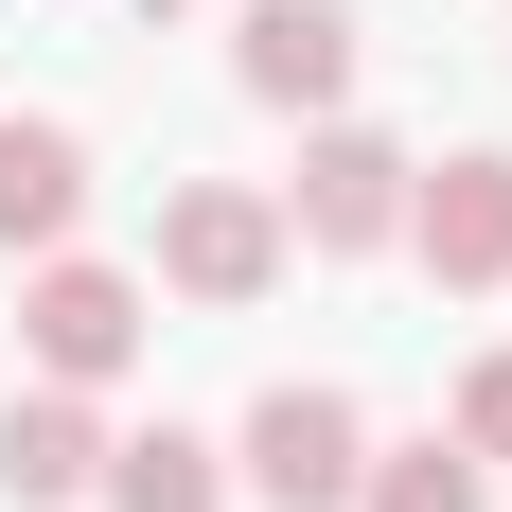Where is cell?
Here are the masks:
<instances>
[{
    "label": "cell",
    "mask_w": 512,
    "mask_h": 512,
    "mask_svg": "<svg viewBox=\"0 0 512 512\" xmlns=\"http://www.w3.org/2000/svg\"><path fill=\"white\" fill-rule=\"evenodd\" d=\"M354 477H371L354 389H265L248 442H230V495H265V512H354Z\"/></svg>",
    "instance_id": "obj_2"
},
{
    "label": "cell",
    "mask_w": 512,
    "mask_h": 512,
    "mask_svg": "<svg viewBox=\"0 0 512 512\" xmlns=\"http://www.w3.org/2000/svg\"><path fill=\"white\" fill-rule=\"evenodd\" d=\"M354 512H495V495H477V460H460V442H371Z\"/></svg>",
    "instance_id": "obj_10"
},
{
    "label": "cell",
    "mask_w": 512,
    "mask_h": 512,
    "mask_svg": "<svg viewBox=\"0 0 512 512\" xmlns=\"http://www.w3.org/2000/svg\"><path fill=\"white\" fill-rule=\"evenodd\" d=\"M89 477H106L89 389H18V407H0V495H18V512H71Z\"/></svg>",
    "instance_id": "obj_7"
},
{
    "label": "cell",
    "mask_w": 512,
    "mask_h": 512,
    "mask_svg": "<svg viewBox=\"0 0 512 512\" xmlns=\"http://www.w3.org/2000/svg\"><path fill=\"white\" fill-rule=\"evenodd\" d=\"M106 512H230V442H195V424H142V442H106L89 477Z\"/></svg>",
    "instance_id": "obj_9"
},
{
    "label": "cell",
    "mask_w": 512,
    "mask_h": 512,
    "mask_svg": "<svg viewBox=\"0 0 512 512\" xmlns=\"http://www.w3.org/2000/svg\"><path fill=\"white\" fill-rule=\"evenodd\" d=\"M71 212H89V142L71 124H0V265L71 248Z\"/></svg>",
    "instance_id": "obj_8"
},
{
    "label": "cell",
    "mask_w": 512,
    "mask_h": 512,
    "mask_svg": "<svg viewBox=\"0 0 512 512\" xmlns=\"http://www.w3.org/2000/svg\"><path fill=\"white\" fill-rule=\"evenodd\" d=\"M407 248L442 283H512V159L495 142H460L442 177H407Z\"/></svg>",
    "instance_id": "obj_6"
},
{
    "label": "cell",
    "mask_w": 512,
    "mask_h": 512,
    "mask_svg": "<svg viewBox=\"0 0 512 512\" xmlns=\"http://www.w3.org/2000/svg\"><path fill=\"white\" fill-rule=\"evenodd\" d=\"M142 336H159V318H142V283H124V265L36 248V283H18V354H36V389H106Z\"/></svg>",
    "instance_id": "obj_1"
},
{
    "label": "cell",
    "mask_w": 512,
    "mask_h": 512,
    "mask_svg": "<svg viewBox=\"0 0 512 512\" xmlns=\"http://www.w3.org/2000/svg\"><path fill=\"white\" fill-rule=\"evenodd\" d=\"M159 283H177V301H265V283H283V195H248V177H177V195H159Z\"/></svg>",
    "instance_id": "obj_3"
},
{
    "label": "cell",
    "mask_w": 512,
    "mask_h": 512,
    "mask_svg": "<svg viewBox=\"0 0 512 512\" xmlns=\"http://www.w3.org/2000/svg\"><path fill=\"white\" fill-rule=\"evenodd\" d=\"M442 442H460V460H477V477H495V460H512V354H477V371H460V389H442Z\"/></svg>",
    "instance_id": "obj_11"
},
{
    "label": "cell",
    "mask_w": 512,
    "mask_h": 512,
    "mask_svg": "<svg viewBox=\"0 0 512 512\" xmlns=\"http://www.w3.org/2000/svg\"><path fill=\"white\" fill-rule=\"evenodd\" d=\"M354 0H248L230 18V71H248V106H301V124H336V89H354Z\"/></svg>",
    "instance_id": "obj_5"
},
{
    "label": "cell",
    "mask_w": 512,
    "mask_h": 512,
    "mask_svg": "<svg viewBox=\"0 0 512 512\" xmlns=\"http://www.w3.org/2000/svg\"><path fill=\"white\" fill-rule=\"evenodd\" d=\"M407 177H424L407 142L318 124V142H301V177H283V248H336V265H354V248H389V230H407Z\"/></svg>",
    "instance_id": "obj_4"
}]
</instances>
